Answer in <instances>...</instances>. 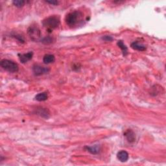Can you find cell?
Returning a JSON list of instances; mask_svg holds the SVG:
<instances>
[{"label":"cell","instance_id":"9","mask_svg":"<svg viewBox=\"0 0 166 166\" xmlns=\"http://www.w3.org/2000/svg\"><path fill=\"white\" fill-rule=\"evenodd\" d=\"M124 136L126 137V140H128L129 143H133L135 141L136 136L134 132L132 131V130H128V131H126L125 132Z\"/></svg>","mask_w":166,"mask_h":166},{"label":"cell","instance_id":"5","mask_svg":"<svg viewBox=\"0 0 166 166\" xmlns=\"http://www.w3.org/2000/svg\"><path fill=\"white\" fill-rule=\"evenodd\" d=\"M32 71L36 76H40V75L47 73L49 71V69L48 68L44 67L38 64H35L32 66Z\"/></svg>","mask_w":166,"mask_h":166},{"label":"cell","instance_id":"17","mask_svg":"<svg viewBox=\"0 0 166 166\" xmlns=\"http://www.w3.org/2000/svg\"><path fill=\"white\" fill-rule=\"evenodd\" d=\"M102 39L106 42H111L113 40V38L110 36H104L103 37H102Z\"/></svg>","mask_w":166,"mask_h":166},{"label":"cell","instance_id":"19","mask_svg":"<svg viewBox=\"0 0 166 166\" xmlns=\"http://www.w3.org/2000/svg\"><path fill=\"white\" fill-rule=\"evenodd\" d=\"M46 2L47 3V4H49L53 5H57L59 4L58 1H46Z\"/></svg>","mask_w":166,"mask_h":166},{"label":"cell","instance_id":"7","mask_svg":"<svg viewBox=\"0 0 166 166\" xmlns=\"http://www.w3.org/2000/svg\"><path fill=\"white\" fill-rule=\"evenodd\" d=\"M117 158L120 162H126L129 160V153L125 151V150H120L119 152L117 154Z\"/></svg>","mask_w":166,"mask_h":166},{"label":"cell","instance_id":"6","mask_svg":"<svg viewBox=\"0 0 166 166\" xmlns=\"http://www.w3.org/2000/svg\"><path fill=\"white\" fill-rule=\"evenodd\" d=\"M33 56V53L32 51L25 54H18V57L20 59V61L24 64V63L28 62L30 60H31Z\"/></svg>","mask_w":166,"mask_h":166},{"label":"cell","instance_id":"2","mask_svg":"<svg viewBox=\"0 0 166 166\" xmlns=\"http://www.w3.org/2000/svg\"><path fill=\"white\" fill-rule=\"evenodd\" d=\"M44 27L47 28L49 32L52 31L53 29H57L60 25V18L59 16H51L47 18L42 22Z\"/></svg>","mask_w":166,"mask_h":166},{"label":"cell","instance_id":"4","mask_svg":"<svg viewBox=\"0 0 166 166\" xmlns=\"http://www.w3.org/2000/svg\"><path fill=\"white\" fill-rule=\"evenodd\" d=\"M28 33L29 37L33 41H40L41 40V31L37 26L31 25L30 26L28 30Z\"/></svg>","mask_w":166,"mask_h":166},{"label":"cell","instance_id":"3","mask_svg":"<svg viewBox=\"0 0 166 166\" xmlns=\"http://www.w3.org/2000/svg\"><path fill=\"white\" fill-rule=\"evenodd\" d=\"M0 66L4 68L5 70L10 73H16L19 70V66L16 62L13 60L8 59H3L0 62Z\"/></svg>","mask_w":166,"mask_h":166},{"label":"cell","instance_id":"16","mask_svg":"<svg viewBox=\"0 0 166 166\" xmlns=\"http://www.w3.org/2000/svg\"><path fill=\"white\" fill-rule=\"evenodd\" d=\"M40 41L41 42H42V43H44L45 44H49L51 43H52L53 38L50 37H46L41 39Z\"/></svg>","mask_w":166,"mask_h":166},{"label":"cell","instance_id":"15","mask_svg":"<svg viewBox=\"0 0 166 166\" xmlns=\"http://www.w3.org/2000/svg\"><path fill=\"white\" fill-rule=\"evenodd\" d=\"M13 4L16 6V7L21 8L25 5V1H23V0H14V1H13Z\"/></svg>","mask_w":166,"mask_h":166},{"label":"cell","instance_id":"8","mask_svg":"<svg viewBox=\"0 0 166 166\" xmlns=\"http://www.w3.org/2000/svg\"><path fill=\"white\" fill-rule=\"evenodd\" d=\"M37 114L40 116L44 117V118H48L49 117L50 113L47 108L43 107H38L37 108Z\"/></svg>","mask_w":166,"mask_h":166},{"label":"cell","instance_id":"11","mask_svg":"<svg viewBox=\"0 0 166 166\" xmlns=\"http://www.w3.org/2000/svg\"><path fill=\"white\" fill-rule=\"evenodd\" d=\"M55 57L53 55L51 54H47L45 55L43 57V62L45 64H50V63H53L55 62Z\"/></svg>","mask_w":166,"mask_h":166},{"label":"cell","instance_id":"13","mask_svg":"<svg viewBox=\"0 0 166 166\" xmlns=\"http://www.w3.org/2000/svg\"><path fill=\"white\" fill-rule=\"evenodd\" d=\"M48 98V95L47 92H42L38 93L35 96V99L38 101H46Z\"/></svg>","mask_w":166,"mask_h":166},{"label":"cell","instance_id":"18","mask_svg":"<svg viewBox=\"0 0 166 166\" xmlns=\"http://www.w3.org/2000/svg\"><path fill=\"white\" fill-rule=\"evenodd\" d=\"M14 37L16 38L20 42H22V43H23V42H24V39L22 37V36H20V35H15Z\"/></svg>","mask_w":166,"mask_h":166},{"label":"cell","instance_id":"10","mask_svg":"<svg viewBox=\"0 0 166 166\" xmlns=\"http://www.w3.org/2000/svg\"><path fill=\"white\" fill-rule=\"evenodd\" d=\"M131 47L133 49L140 51H143L145 50H146V47L145 45L140 44V42H133L131 45Z\"/></svg>","mask_w":166,"mask_h":166},{"label":"cell","instance_id":"1","mask_svg":"<svg viewBox=\"0 0 166 166\" xmlns=\"http://www.w3.org/2000/svg\"><path fill=\"white\" fill-rule=\"evenodd\" d=\"M83 14L81 11H75L69 13L66 16L65 21L66 23L70 27V28H73V27L77 26L79 25L81 23L83 22Z\"/></svg>","mask_w":166,"mask_h":166},{"label":"cell","instance_id":"12","mask_svg":"<svg viewBox=\"0 0 166 166\" xmlns=\"http://www.w3.org/2000/svg\"><path fill=\"white\" fill-rule=\"evenodd\" d=\"M117 45L118 46V47L120 48L121 49L122 51L123 55V56H126L128 54V48L126 46V45H125V44L123 43V42L122 40H119L117 42Z\"/></svg>","mask_w":166,"mask_h":166},{"label":"cell","instance_id":"14","mask_svg":"<svg viewBox=\"0 0 166 166\" xmlns=\"http://www.w3.org/2000/svg\"><path fill=\"white\" fill-rule=\"evenodd\" d=\"M85 149L88 150V152L90 153L93 154V155H96V154H98L99 153V150H100V147L99 146H94L92 147H85Z\"/></svg>","mask_w":166,"mask_h":166}]
</instances>
